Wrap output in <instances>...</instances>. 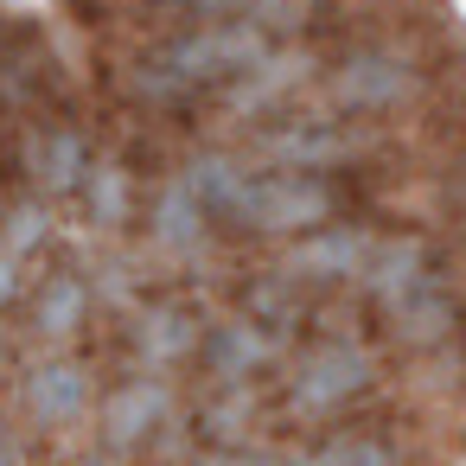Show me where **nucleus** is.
<instances>
[{"label": "nucleus", "mask_w": 466, "mask_h": 466, "mask_svg": "<svg viewBox=\"0 0 466 466\" xmlns=\"http://www.w3.org/2000/svg\"><path fill=\"white\" fill-rule=\"evenodd\" d=\"M326 96L345 109V116H377V109H396L415 96V65L396 58V52H351L332 77H326Z\"/></svg>", "instance_id": "obj_1"}, {"label": "nucleus", "mask_w": 466, "mask_h": 466, "mask_svg": "<svg viewBox=\"0 0 466 466\" xmlns=\"http://www.w3.org/2000/svg\"><path fill=\"white\" fill-rule=\"evenodd\" d=\"M370 377H377V364H370L364 345H326V351H313V358L300 364V377H294V409H307V415L339 409V402H351L358 390H370Z\"/></svg>", "instance_id": "obj_2"}, {"label": "nucleus", "mask_w": 466, "mask_h": 466, "mask_svg": "<svg viewBox=\"0 0 466 466\" xmlns=\"http://www.w3.org/2000/svg\"><path fill=\"white\" fill-rule=\"evenodd\" d=\"M358 281H364L370 300H383V313H390V307H402L409 294L434 288V249H428L421 237H377V249H370V262H364Z\"/></svg>", "instance_id": "obj_3"}, {"label": "nucleus", "mask_w": 466, "mask_h": 466, "mask_svg": "<svg viewBox=\"0 0 466 466\" xmlns=\"http://www.w3.org/2000/svg\"><path fill=\"white\" fill-rule=\"evenodd\" d=\"M390 326H396V339H402L409 351H441V345L460 332V300L434 281V288L409 294L402 307H390Z\"/></svg>", "instance_id": "obj_4"}, {"label": "nucleus", "mask_w": 466, "mask_h": 466, "mask_svg": "<svg viewBox=\"0 0 466 466\" xmlns=\"http://www.w3.org/2000/svg\"><path fill=\"white\" fill-rule=\"evenodd\" d=\"M268 154L275 160H288V167H339V160H358L364 154V135H351V128H332V122H300V128H281L275 141H268Z\"/></svg>", "instance_id": "obj_5"}, {"label": "nucleus", "mask_w": 466, "mask_h": 466, "mask_svg": "<svg viewBox=\"0 0 466 466\" xmlns=\"http://www.w3.org/2000/svg\"><path fill=\"white\" fill-rule=\"evenodd\" d=\"M249 205H256V224H268V230H307L326 218V186L319 179H268L249 192Z\"/></svg>", "instance_id": "obj_6"}, {"label": "nucleus", "mask_w": 466, "mask_h": 466, "mask_svg": "<svg viewBox=\"0 0 466 466\" xmlns=\"http://www.w3.org/2000/svg\"><path fill=\"white\" fill-rule=\"evenodd\" d=\"M370 249H377V237L370 230H332V237H319L313 249H300V268L307 275H364V262H370Z\"/></svg>", "instance_id": "obj_7"}, {"label": "nucleus", "mask_w": 466, "mask_h": 466, "mask_svg": "<svg viewBox=\"0 0 466 466\" xmlns=\"http://www.w3.org/2000/svg\"><path fill=\"white\" fill-rule=\"evenodd\" d=\"M300 466H396V460H390V447L370 441V434H339V441H326L319 453H307Z\"/></svg>", "instance_id": "obj_8"}, {"label": "nucleus", "mask_w": 466, "mask_h": 466, "mask_svg": "<svg viewBox=\"0 0 466 466\" xmlns=\"http://www.w3.org/2000/svg\"><path fill=\"white\" fill-rule=\"evenodd\" d=\"M256 358H262V339L256 332H230L224 339V370H249Z\"/></svg>", "instance_id": "obj_9"}]
</instances>
